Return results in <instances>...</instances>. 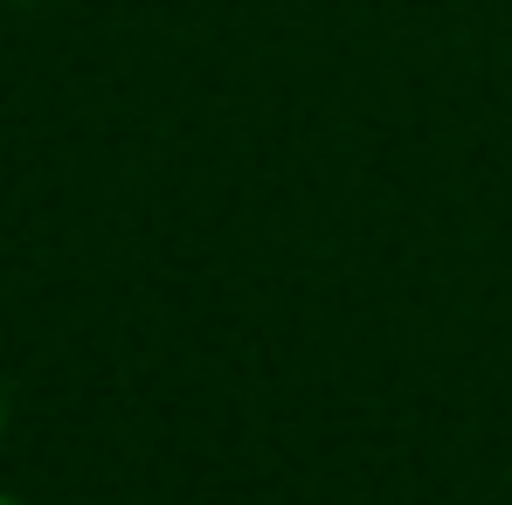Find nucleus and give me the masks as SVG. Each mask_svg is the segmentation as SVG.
Masks as SVG:
<instances>
[{"label":"nucleus","mask_w":512,"mask_h":505,"mask_svg":"<svg viewBox=\"0 0 512 505\" xmlns=\"http://www.w3.org/2000/svg\"><path fill=\"white\" fill-rule=\"evenodd\" d=\"M21 7H56V0H21Z\"/></svg>","instance_id":"7ed1b4c3"},{"label":"nucleus","mask_w":512,"mask_h":505,"mask_svg":"<svg viewBox=\"0 0 512 505\" xmlns=\"http://www.w3.org/2000/svg\"><path fill=\"white\" fill-rule=\"evenodd\" d=\"M0 505H28V499H14V492H0Z\"/></svg>","instance_id":"f03ea898"},{"label":"nucleus","mask_w":512,"mask_h":505,"mask_svg":"<svg viewBox=\"0 0 512 505\" xmlns=\"http://www.w3.org/2000/svg\"><path fill=\"white\" fill-rule=\"evenodd\" d=\"M0 436H7V388H0Z\"/></svg>","instance_id":"f257e3e1"}]
</instances>
